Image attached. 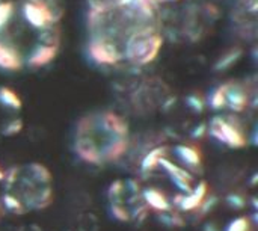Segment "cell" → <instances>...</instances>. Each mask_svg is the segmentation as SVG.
<instances>
[{"instance_id":"6da1fadb","label":"cell","mask_w":258,"mask_h":231,"mask_svg":"<svg viewBox=\"0 0 258 231\" xmlns=\"http://www.w3.org/2000/svg\"><path fill=\"white\" fill-rule=\"evenodd\" d=\"M163 47V36L157 26H148L132 32L122 42V59L135 67L153 64Z\"/></svg>"},{"instance_id":"7a4b0ae2","label":"cell","mask_w":258,"mask_h":231,"mask_svg":"<svg viewBox=\"0 0 258 231\" xmlns=\"http://www.w3.org/2000/svg\"><path fill=\"white\" fill-rule=\"evenodd\" d=\"M62 0H24L21 5L23 18L38 32L56 26L63 17Z\"/></svg>"},{"instance_id":"3957f363","label":"cell","mask_w":258,"mask_h":231,"mask_svg":"<svg viewBox=\"0 0 258 231\" xmlns=\"http://www.w3.org/2000/svg\"><path fill=\"white\" fill-rule=\"evenodd\" d=\"M207 133L218 142L230 148H243L246 145V135L236 117L218 115L207 124Z\"/></svg>"},{"instance_id":"277c9868","label":"cell","mask_w":258,"mask_h":231,"mask_svg":"<svg viewBox=\"0 0 258 231\" xmlns=\"http://www.w3.org/2000/svg\"><path fill=\"white\" fill-rule=\"evenodd\" d=\"M86 51L89 59L98 67H115L122 61L121 47L116 42L106 38L89 36Z\"/></svg>"},{"instance_id":"5b68a950","label":"cell","mask_w":258,"mask_h":231,"mask_svg":"<svg viewBox=\"0 0 258 231\" xmlns=\"http://www.w3.org/2000/svg\"><path fill=\"white\" fill-rule=\"evenodd\" d=\"M159 168H162L172 180L174 186L178 188L183 195L184 194H189L194 188V176L190 171H187L186 168L177 165V163H172L168 157H163L159 163Z\"/></svg>"},{"instance_id":"8992f818","label":"cell","mask_w":258,"mask_h":231,"mask_svg":"<svg viewBox=\"0 0 258 231\" xmlns=\"http://www.w3.org/2000/svg\"><path fill=\"white\" fill-rule=\"evenodd\" d=\"M59 47L54 45H45L41 42H36L30 51L27 53V56L24 57V65L32 68V70H38L42 68L45 65H48L50 62L54 61V57L57 56Z\"/></svg>"},{"instance_id":"52a82bcc","label":"cell","mask_w":258,"mask_h":231,"mask_svg":"<svg viewBox=\"0 0 258 231\" xmlns=\"http://www.w3.org/2000/svg\"><path fill=\"white\" fill-rule=\"evenodd\" d=\"M224 89H225L227 109H230L234 113H240L248 107L249 94L243 85L236 83V82H228V83H224Z\"/></svg>"},{"instance_id":"ba28073f","label":"cell","mask_w":258,"mask_h":231,"mask_svg":"<svg viewBox=\"0 0 258 231\" xmlns=\"http://www.w3.org/2000/svg\"><path fill=\"white\" fill-rule=\"evenodd\" d=\"M24 67V57L18 48L8 39L0 38V70L3 71H20Z\"/></svg>"},{"instance_id":"9c48e42d","label":"cell","mask_w":258,"mask_h":231,"mask_svg":"<svg viewBox=\"0 0 258 231\" xmlns=\"http://www.w3.org/2000/svg\"><path fill=\"white\" fill-rule=\"evenodd\" d=\"M207 192H209V185L206 182H200L198 185L192 188L189 194L178 197L177 206L183 212H195L201 207L203 201L207 198Z\"/></svg>"},{"instance_id":"30bf717a","label":"cell","mask_w":258,"mask_h":231,"mask_svg":"<svg viewBox=\"0 0 258 231\" xmlns=\"http://www.w3.org/2000/svg\"><path fill=\"white\" fill-rule=\"evenodd\" d=\"M174 153L177 156V159L186 166V169H197L201 166L203 162V154L201 150L197 145H190V144H180L174 147Z\"/></svg>"},{"instance_id":"8fae6325","label":"cell","mask_w":258,"mask_h":231,"mask_svg":"<svg viewBox=\"0 0 258 231\" xmlns=\"http://www.w3.org/2000/svg\"><path fill=\"white\" fill-rule=\"evenodd\" d=\"M243 56V48L239 47V45H234L231 48H228L227 51H224L215 62L213 65V70L216 73H225L228 70H231Z\"/></svg>"},{"instance_id":"7c38bea8","label":"cell","mask_w":258,"mask_h":231,"mask_svg":"<svg viewBox=\"0 0 258 231\" xmlns=\"http://www.w3.org/2000/svg\"><path fill=\"white\" fill-rule=\"evenodd\" d=\"M142 197H144V201L147 203V206L151 207L156 212L166 213L172 207L169 200H168V197L162 191H159V189H145L142 192Z\"/></svg>"},{"instance_id":"4fadbf2b","label":"cell","mask_w":258,"mask_h":231,"mask_svg":"<svg viewBox=\"0 0 258 231\" xmlns=\"http://www.w3.org/2000/svg\"><path fill=\"white\" fill-rule=\"evenodd\" d=\"M166 151H168L166 147H156L150 150L141 162V171L144 174H151L153 171H156L159 168L160 160L166 157Z\"/></svg>"},{"instance_id":"5bb4252c","label":"cell","mask_w":258,"mask_h":231,"mask_svg":"<svg viewBox=\"0 0 258 231\" xmlns=\"http://www.w3.org/2000/svg\"><path fill=\"white\" fill-rule=\"evenodd\" d=\"M0 104L3 107H8L11 110H21L23 107V100L21 97L11 89L9 86H0Z\"/></svg>"},{"instance_id":"9a60e30c","label":"cell","mask_w":258,"mask_h":231,"mask_svg":"<svg viewBox=\"0 0 258 231\" xmlns=\"http://www.w3.org/2000/svg\"><path fill=\"white\" fill-rule=\"evenodd\" d=\"M15 12L14 2L11 0H0V35L5 33V30L9 27L12 17Z\"/></svg>"},{"instance_id":"2e32d148","label":"cell","mask_w":258,"mask_h":231,"mask_svg":"<svg viewBox=\"0 0 258 231\" xmlns=\"http://www.w3.org/2000/svg\"><path fill=\"white\" fill-rule=\"evenodd\" d=\"M209 106L213 110H224L227 109V103H225V89H224V83L216 86L210 95H209Z\"/></svg>"},{"instance_id":"e0dca14e","label":"cell","mask_w":258,"mask_h":231,"mask_svg":"<svg viewBox=\"0 0 258 231\" xmlns=\"http://www.w3.org/2000/svg\"><path fill=\"white\" fill-rule=\"evenodd\" d=\"M23 127H24V123H23L21 118H12V120L6 121L3 124L0 133L5 135V136H15L23 130Z\"/></svg>"},{"instance_id":"ac0fdd59","label":"cell","mask_w":258,"mask_h":231,"mask_svg":"<svg viewBox=\"0 0 258 231\" xmlns=\"http://www.w3.org/2000/svg\"><path fill=\"white\" fill-rule=\"evenodd\" d=\"M3 204H5V207L9 210V212H14V213H18V215H21L24 210H26V207H24V204L15 197V195H12V194H6L5 197H3Z\"/></svg>"},{"instance_id":"d6986e66","label":"cell","mask_w":258,"mask_h":231,"mask_svg":"<svg viewBox=\"0 0 258 231\" xmlns=\"http://www.w3.org/2000/svg\"><path fill=\"white\" fill-rule=\"evenodd\" d=\"M252 225L249 222V219L246 216H239L234 218L233 221L228 222V225L225 227V231H251Z\"/></svg>"},{"instance_id":"ffe728a7","label":"cell","mask_w":258,"mask_h":231,"mask_svg":"<svg viewBox=\"0 0 258 231\" xmlns=\"http://www.w3.org/2000/svg\"><path fill=\"white\" fill-rule=\"evenodd\" d=\"M186 104H187L189 109H192V110L197 112V113H201V112L206 109V101H204V98H203L201 95H198V94H189V95L186 97Z\"/></svg>"},{"instance_id":"44dd1931","label":"cell","mask_w":258,"mask_h":231,"mask_svg":"<svg viewBox=\"0 0 258 231\" xmlns=\"http://www.w3.org/2000/svg\"><path fill=\"white\" fill-rule=\"evenodd\" d=\"M227 203H228V206H230L231 209H234V210H240V209H243V207L246 206V200H245L243 195H240V194H230V195L227 197Z\"/></svg>"},{"instance_id":"7402d4cb","label":"cell","mask_w":258,"mask_h":231,"mask_svg":"<svg viewBox=\"0 0 258 231\" xmlns=\"http://www.w3.org/2000/svg\"><path fill=\"white\" fill-rule=\"evenodd\" d=\"M112 213H113V218L118 221H128L130 219V213L118 203H112Z\"/></svg>"},{"instance_id":"603a6c76","label":"cell","mask_w":258,"mask_h":231,"mask_svg":"<svg viewBox=\"0 0 258 231\" xmlns=\"http://www.w3.org/2000/svg\"><path fill=\"white\" fill-rule=\"evenodd\" d=\"M124 194V183L122 182H115V183H112L110 185V189H109V197H110V200H112V203L113 201H116L121 195Z\"/></svg>"},{"instance_id":"cb8c5ba5","label":"cell","mask_w":258,"mask_h":231,"mask_svg":"<svg viewBox=\"0 0 258 231\" xmlns=\"http://www.w3.org/2000/svg\"><path fill=\"white\" fill-rule=\"evenodd\" d=\"M204 135H207V124H206V123L197 126V127L192 130V138H194V139H201Z\"/></svg>"},{"instance_id":"d4e9b609","label":"cell","mask_w":258,"mask_h":231,"mask_svg":"<svg viewBox=\"0 0 258 231\" xmlns=\"http://www.w3.org/2000/svg\"><path fill=\"white\" fill-rule=\"evenodd\" d=\"M204 231H221L215 224H207L206 225V228H204Z\"/></svg>"},{"instance_id":"484cf974","label":"cell","mask_w":258,"mask_h":231,"mask_svg":"<svg viewBox=\"0 0 258 231\" xmlns=\"http://www.w3.org/2000/svg\"><path fill=\"white\" fill-rule=\"evenodd\" d=\"M3 180H5V171L0 169V182H3Z\"/></svg>"}]
</instances>
